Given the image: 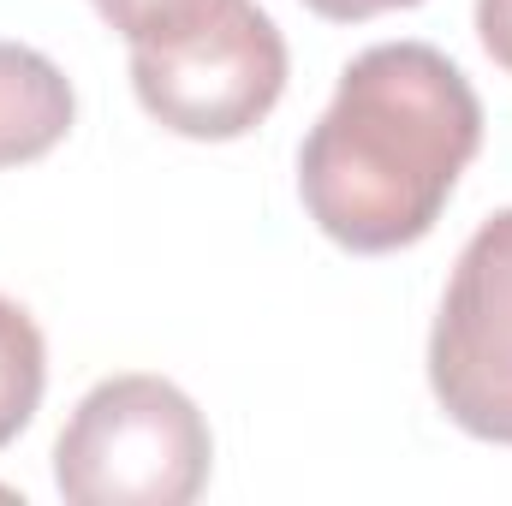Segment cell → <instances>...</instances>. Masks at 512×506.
Listing matches in <instances>:
<instances>
[{
  "mask_svg": "<svg viewBox=\"0 0 512 506\" xmlns=\"http://www.w3.org/2000/svg\"><path fill=\"white\" fill-rule=\"evenodd\" d=\"M90 6L126 36L131 48H143V42H173V36H185L197 24H209L233 0H90Z\"/></svg>",
  "mask_w": 512,
  "mask_h": 506,
  "instance_id": "7",
  "label": "cell"
},
{
  "mask_svg": "<svg viewBox=\"0 0 512 506\" xmlns=\"http://www.w3.org/2000/svg\"><path fill=\"white\" fill-rule=\"evenodd\" d=\"M131 90L149 120H161L179 137L197 143L245 137L274 114L286 90V36L262 6L233 0L227 12L173 42L131 48Z\"/></svg>",
  "mask_w": 512,
  "mask_h": 506,
  "instance_id": "3",
  "label": "cell"
},
{
  "mask_svg": "<svg viewBox=\"0 0 512 506\" xmlns=\"http://www.w3.org/2000/svg\"><path fill=\"white\" fill-rule=\"evenodd\" d=\"M477 36H483L489 60L512 72V0H477Z\"/></svg>",
  "mask_w": 512,
  "mask_h": 506,
  "instance_id": "8",
  "label": "cell"
},
{
  "mask_svg": "<svg viewBox=\"0 0 512 506\" xmlns=\"http://www.w3.org/2000/svg\"><path fill=\"white\" fill-rule=\"evenodd\" d=\"M72 114L78 96L66 72L24 42H0V167H24L48 155L72 131Z\"/></svg>",
  "mask_w": 512,
  "mask_h": 506,
  "instance_id": "5",
  "label": "cell"
},
{
  "mask_svg": "<svg viewBox=\"0 0 512 506\" xmlns=\"http://www.w3.org/2000/svg\"><path fill=\"white\" fill-rule=\"evenodd\" d=\"M483 102L471 78L429 42L364 48L298 149V197L310 221L358 256L417 245L471 155Z\"/></svg>",
  "mask_w": 512,
  "mask_h": 506,
  "instance_id": "1",
  "label": "cell"
},
{
  "mask_svg": "<svg viewBox=\"0 0 512 506\" xmlns=\"http://www.w3.org/2000/svg\"><path fill=\"white\" fill-rule=\"evenodd\" d=\"M429 387L465 435L512 447V209L459 251L429 334Z\"/></svg>",
  "mask_w": 512,
  "mask_h": 506,
  "instance_id": "4",
  "label": "cell"
},
{
  "mask_svg": "<svg viewBox=\"0 0 512 506\" xmlns=\"http://www.w3.org/2000/svg\"><path fill=\"white\" fill-rule=\"evenodd\" d=\"M209 423L161 376H108L54 441V483L72 506H191L209 483Z\"/></svg>",
  "mask_w": 512,
  "mask_h": 506,
  "instance_id": "2",
  "label": "cell"
},
{
  "mask_svg": "<svg viewBox=\"0 0 512 506\" xmlns=\"http://www.w3.org/2000/svg\"><path fill=\"white\" fill-rule=\"evenodd\" d=\"M316 18H334V24H364L376 12H399V6H417V0H304Z\"/></svg>",
  "mask_w": 512,
  "mask_h": 506,
  "instance_id": "9",
  "label": "cell"
},
{
  "mask_svg": "<svg viewBox=\"0 0 512 506\" xmlns=\"http://www.w3.org/2000/svg\"><path fill=\"white\" fill-rule=\"evenodd\" d=\"M48 387V346L24 304L0 298V447L24 435Z\"/></svg>",
  "mask_w": 512,
  "mask_h": 506,
  "instance_id": "6",
  "label": "cell"
}]
</instances>
